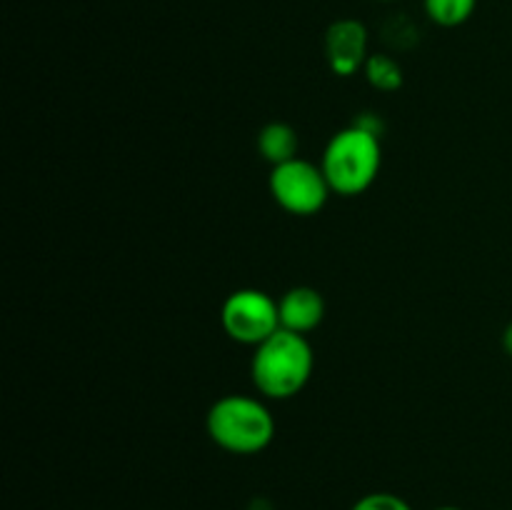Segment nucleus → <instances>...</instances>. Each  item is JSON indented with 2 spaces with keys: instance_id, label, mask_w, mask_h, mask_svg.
I'll use <instances>...</instances> for the list:
<instances>
[{
  "instance_id": "obj_7",
  "label": "nucleus",
  "mask_w": 512,
  "mask_h": 510,
  "mask_svg": "<svg viewBox=\"0 0 512 510\" xmlns=\"http://www.w3.org/2000/svg\"><path fill=\"white\" fill-rule=\"evenodd\" d=\"M280 328L290 333L308 335L323 323L325 318V298L313 285H295L285 290L278 300Z\"/></svg>"
},
{
  "instance_id": "obj_4",
  "label": "nucleus",
  "mask_w": 512,
  "mask_h": 510,
  "mask_svg": "<svg viewBox=\"0 0 512 510\" xmlns=\"http://www.w3.org/2000/svg\"><path fill=\"white\" fill-rule=\"evenodd\" d=\"M268 188L275 203L285 213L300 215V218L318 215L333 195L323 168L305 158H295L270 168Z\"/></svg>"
},
{
  "instance_id": "obj_10",
  "label": "nucleus",
  "mask_w": 512,
  "mask_h": 510,
  "mask_svg": "<svg viewBox=\"0 0 512 510\" xmlns=\"http://www.w3.org/2000/svg\"><path fill=\"white\" fill-rule=\"evenodd\" d=\"M363 73L365 78H368V83L373 85V88L383 90V93H393V90H398L400 85H403V68H400L390 55H370Z\"/></svg>"
},
{
  "instance_id": "obj_1",
  "label": "nucleus",
  "mask_w": 512,
  "mask_h": 510,
  "mask_svg": "<svg viewBox=\"0 0 512 510\" xmlns=\"http://www.w3.org/2000/svg\"><path fill=\"white\" fill-rule=\"evenodd\" d=\"M315 353L308 335L280 328L253 348L250 378L255 390L268 400H290L305 390L313 378Z\"/></svg>"
},
{
  "instance_id": "obj_5",
  "label": "nucleus",
  "mask_w": 512,
  "mask_h": 510,
  "mask_svg": "<svg viewBox=\"0 0 512 510\" xmlns=\"http://www.w3.org/2000/svg\"><path fill=\"white\" fill-rule=\"evenodd\" d=\"M220 325L230 340L258 348L280 330L278 300L258 288L233 290L220 305Z\"/></svg>"
},
{
  "instance_id": "obj_13",
  "label": "nucleus",
  "mask_w": 512,
  "mask_h": 510,
  "mask_svg": "<svg viewBox=\"0 0 512 510\" xmlns=\"http://www.w3.org/2000/svg\"><path fill=\"white\" fill-rule=\"evenodd\" d=\"M433 510H463V508H455V505H440V508H433Z\"/></svg>"
},
{
  "instance_id": "obj_8",
  "label": "nucleus",
  "mask_w": 512,
  "mask_h": 510,
  "mask_svg": "<svg viewBox=\"0 0 512 510\" xmlns=\"http://www.w3.org/2000/svg\"><path fill=\"white\" fill-rule=\"evenodd\" d=\"M300 138L298 130L290 123L283 120H273V123H265L258 130V153L263 155V160H268L270 168L275 165H283L288 160L300 158Z\"/></svg>"
},
{
  "instance_id": "obj_11",
  "label": "nucleus",
  "mask_w": 512,
  "mask_h": 510,
  "mask_svg": "<svg viewBox=\"0 0 512 510\" xmlns=\"http://www.w3.org/2000/svg\"><path fill=\"white\" fill-rule=\"evenodd\" d=\"M350 510H413L405 498L395 493H368L360 500H355V505Z\"/></svg>"
},
{
  "instance_id": "obj_3",
  "label": "nucleus",
  "mask_w": 512,
  "mask_h": 510,
  "mask_svg": "<svg viewBox=\"0 0 512 510\" xmlns=\"http://www.w3.org/2000/svg\"><path fill=\"white\" fill-rule=\"evenodd\" d=\"M205 428L220 450L233 455L263 453L275 438V418L268 403L240 393L215 400L205 415Z\"/></svg>"
},
{
  "instance_id": "obj_12",
  "label": "nucleus",
  "mask_w": 512,
  "mask_h": 510,
  "mask_svg": "<svg viewBox=\"0 0 512 510\" xmlns=\"http://www.w3.org/2000/svg\"><path fill=\"white\" fill-rule=\"evenodd\" d=\"M503 348H505V353L512 358V320L508 323V328L503 330Z\"/></svg>"
},
{
  "instance_id": "obj_6",
  "label": "nucleus",
  "mask_w": 512,
  "mask_h": 510,
  "mask_svg": "<svg viewBox=\"0 0 512 510\" xmlns=\"http://www.w3.org/2000/svg\"><path fill=\"white\" fill-rule=\"evenodd\" d=\"M325 60L340 78L360 73L368 63V28L355 18L335 20L323 38Z\"/></svg>"
},
{
  "instance_id": "obj_2",
  "label": "nucleus",
  "mask_w": 512,
  "mask_h": 510,
  "mask_svg": "<svg viewBox=\"0 0 512 510\" xmlns=\"http://www.w3.org/2000/svg\"><path fill=\"white\" fill-rule=\"evenodd\" d=\"M320 168L335 195H363L383 168V145L378 133L363 123L340 128L325 145Z\"/></svg>"
},
{
  "instance_id": "obj_9",
  "label": "nucleus",
  "mask_w": 512,
  "mask_h": 510,
  "mask_svg": "<svg viewBox=\"0 0 512 510\" xmlns=\"http://www.w3.org/2000/svg\"><path fill=\"white\" fill-rule=\"evenodd\" d=\"M478 0H425V13L440 28H458L468 23Z\"/></svg>"
}]
</instances>
